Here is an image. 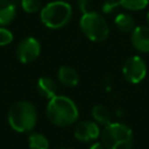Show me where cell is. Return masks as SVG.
<instances>
[{
    "label": "cell",
    "instance_id": "1",
    "mask_svg": "<svg viewBox=\"0 0 149 149\" xmlns=\"http://www.w3.org/2000/svg\"><path fill=\"white\" fill-rule=\"evenodd\" d=\"M48 120L57 127H68L78 120L79 111L76 102L65 95H55L47 105Z\"/></svg>",
    "mask_w": 149,
    "mask_h": 149
},
{
    "label": "cell",
    "instance_id": "2",
    "mask_svg": "<svg viewBox=\"0 0 149 149\" xmlns=\"http://www.w3.org/2000/svg\"><path fill=\"white\" fill-rule=\"evenodd\" d=\"M37 122V111L33 102L21 100L13 104L8 111V123L17 133H27L34 129Z\"/></svg>",
    "mask_w": 149,
    "mask_h": 149
},
{
    "label": "cell",
    "instance_id": "3",
    "mask_svg": "<svg viewBox=\"0 0 149 149\" xmlns=\"http://www.w3.org/2000/svg\"><path fill=\"white\" fill-rule=\"evenodd\" d=\"M72 7L69 2L56 0L48 2L42 7L40 17L42 23L49 29H61L66 26L72 19Z\"/></svg>",
    "mask_w": 149,
    "mask_h": 149
},
{
    "label": "cell",
    "instance_id": "4",
    "mask_svg": "<svg viewBox=\"0 0 149 149\" xmlns=\"http://www.w3.org/2000/svg\"><path fill=\"white\" fill-rule=\"evenodd\" d=\"M100 139L106 149H132L133 147V130L121 122L104 126Z\"/></svg>",
    "mask_w": 149,
    "mask_h": 149
},
{
    "label": "cell",
    "instance_id": "5",
    "mask_svg": "<svg viewBox=\"0 0 149 149\" xmlns=\"http://www.w3.org/2000/svg\"><path fill=\"white\" fill-rule=\"evenodd\" d=\"M81 33L92 42H102L109 35V26L105 17L94 10L81 14L79 20Z\"/></svg>",
    "mask_w": 149,
    "mask_h": 149
},
{
    "label": "cell",
    "instance_id": "6",
    "mask_svg": "<svg viewBox=\"0 0 149 149\" xmlns=\"http://www.w3.org/2000/svg\"><path fill=\"white\" fill-rule=\"evenodd\" d=\"M147 71V64L144 59L139 55L130 56L125 61L122 65V74L125 79L130 84L141 83L146 78Z\"/></svg>",
    "mask_w": 149,
    "mask_h": 149
},
{
    "label": "cell",
    "instance_id": "7",
    "mask_svg": "<svg viewBox=\"0 0 149 149\" xmlns=\"http://www.w3.org/2000/svg\"><path fill=\"white\" fill-rule=\"evenodd\" d=\"M40 54H41V44L33 36H28L23 38L16 47V57L23 64L34 62L35 59L38 58Z\"/></svg>",
    "mask_w": 149,
    "mask_h": 149
},
{
    "label": "cell",
    "instance_id": "8",
    "mask_svg": "<svg viewBox=\"0 0 149 149\" xmlns=\"http://www.w3.org/2000/svg\"><path fill=\"white\" fill-rule=\"evenodd\" d=\"M100 127L95 121L85 120L76 125L73 129V136L80 142H92L100 137Z\"/></svg>",
    "mask_w": 149,
    "mask_h": 149
},
{
    "label": "cell",
    "instance_id": "9",
    "mask_svg": "<svg viewBox=\"0 0 149 149\" xmlns=\"http://www.w3.org/2000/svg\"><path fill=\"white\" fill-rule=\"evenodd\" d=\"M130 43L135 50L142 54L149 52V26H135L130 33Z\"/></svg>",
    "mask_w": 149,
    "mask_h": 149
},
{
    "label": "cell",
    "instance_id": "10",
    "mask_svg": "<svg viewBox=\"0 0 149 149\" xmlns=\"http://www.w3.org/2000/svg\"><path fill=\"white\" fill-rule=\"evenodd\" d=\"M57 78L61 84L66 87H74L79 83V74L77 70L69 65H62L57 71Z\"/></svg>",
    "mask_w": 149,
    "mask_h": 149
},
{
    "label": "cell",
    "instance_id": "11",
    "mask_svg": "<svg viewBox=\"0 0 149 149\" xmlns=\"http://www.w3.org/2000/svg\"><path fill=\"white\" fill-rule=\"evenodd\" d=\"M36 88H37L38 94L44 99L50 100L51 98L57 95V85H56L55 80L51 79L50 77L38 78L37 84H36Z\"/></svg>",
    "mask_w": 149,
    "mask_h": 149
},
{
    "label": "cell",
    "instance_id": "12",
    "mask_svg": "<svg viewBox=\"0 0 149 149\" xmlns=\"http://www.w3.org/2000/svg\"><path fill=\"white\" fill-rule=\"evenodd\" d=\"M16 5L13 0H0V27H6L15 19Z\"/></svg>",
    "mask_w": 149,
    "mask_h": 149
},
{
    "label": "cell",
    "instance_id": "13",
    "mask_svg": "<svg viewBox=\"0 0 149 149\" xmlns=\"http://www.w3.org/2000/svg\"><path fill=\"white\" fill-rule=\"evenodd\" d=\"M114 26L121 33H132L135 28V20L128 13H120L114 19Z\"/></svg>",
    "mask_w": 149,
    "mask_h": 149
},
{
    "label": "cell",
    "instance_id": "14",
    "mask_svg": "<svg viewBox=\"0 0 149 149\" xmlns=\"http://www.w3.org/2000/svg\"><path fill=\"white\" fill-rule=\"evenodd\" d=\"M92 116L98 125L107 126L112 122V113L105 105H95L92 108Z\"/></svg>",
    "mask_w": 149,
    "mask_h": 149
},
{
    "label": "cell",
    "instance_id": "15",
    "mask_svg": "<svg viewBox=\"0 0 149 149\" xmlns=\"http://www.w3.org/2000/svg\"><path fill=\"white\" fill-rule=\"evenodd\" d=\"M29 149H49L48 139L41 133H33L28 137Z\"/></svg>",
    "mask_w": 149,
    "mask_h": 149
},
{
    "label": "cell",
    "instance_id": "16",
    "mask_svg": "<svg viewBox=\"0 0 149 149\" xmlns=\"http://www.w3.org/2000/svg\"><path fill=\"white\" fill-rule=\"evenodd\" d=\"M119 2L122 8L127 9V10L136 12V10L144 9L148 6L149 0H119Z\"/></svg>",
    "mask_w": 149,
    "mask_h": 149
},
{
    "label": "cell",
    "instance_id": "17",
    "mask_svg": "<svg viewBox=\"0 0 149 149\" xmlns=\"http://www.w3.org/2000/svg\"><path fill=\"white\" fill-rule=\"evenodd\" d=\"M21 7L26 13H37L41 10V0H21Z\"/></svg>",
    "mask_w": 149,
    "mask_h": 149
},
{
    "label": "cell",
    "instance_id": "18",
    "mask_svg": "<svg viewBox=\"0 0 149 149\" xmlns=\"http://www.w3.org/2000/svg\"><path fill=\"white\" fill-rule=\"evenodd\" d=\"M120 6L119 0H105L101 3V12L104 14H112Z\"/></svg>",
    "mask_w": 149,
    "mask_h": 149
},
{
    "label": "cell",
    "instance_id": "19",
    "mask_svg": "<svg viewBox=\"0 0 149 149\" xmlns=\"http://www.w3.org/2000/svg\"><path fill=\"white\" fill-rule=\"evenodd\" d=\"M13 41V34L9 29L5 27H0V47H5L10 44Z\"/></svg>",
    "mask_w": 149,
    "mask_h": 149
},
{
    "label": "cell",
    "instance_id": "20",
    "mask_svg": "<svg viewBox=\"0 0 149 149\" xmlns=\"http://www.w3.org/2000/svg\"><path fill=\"white\" fill-rule=\"evenodd\" d=\"M77 6H78V9L81 14L91 12V0H78Z\"/></svg>",
    "mask_w": 149,
    "mask_h": 149
},
{
    "label": "cell",
    "instance_id": "21",
    "mask_svg": "<svg viewBox=\"0 0 149 149\" xmlns=\"http://www.w3.org/2000/svg\"><path fill=\"white\" fill-rule=\"evenodd\" d=\"M88 149H106V148L101 142H94L88 147Z\"/></svg>",
    "mask_w": 149,
    "mask_h": 149
},
{
    "label": "cell",
    "instance_id": "22",
    "mask_svg": "<svg viewBox=\"0 0 149 149\" xmlns=\"http://www.w3.org/2000/svg\"><path fill=\"white\" fill-rule=\"evenodd\" d=\"M147 23H148V26H149V12H148V14H147Z\"/></svg>",
    "mask_w": 149,
    "mask_h": 149
},
{
    "label": "cell",
    "instance_id": "23",
    "mask_svg": "<svg viewBox=\"0 0 149 149\" xmlns=\"http://www.w3.org/2000/svg\"><path fill=\"white\" fill-rule=\"evenodd\" d=\"M61 149H71V148H61Z\"/></svg>",
    "mask_w": 149,
    "mask_h": 149
}]
</instances>
